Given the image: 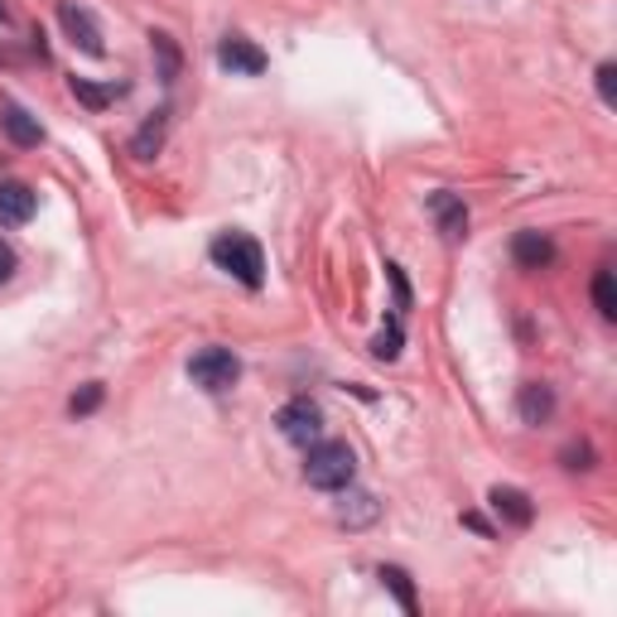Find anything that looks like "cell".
I'll return each mask as SVG.
<instances>
[{
  "label": "cell",
  "mask_w": 617,
  "mask_h": 617,
  "mask_svg": "<svg viewBox=\"0 0 617 617\" xmlns=\"http://www.w3.org/2000/svg\"><path fill=\"white\" fill-rule=\"evenodd\" d=\"M304 478L319 492H347L352 478H358V453L343 439H314L304 449Z\"/></svg>",
  "instance_id": "obj_1"
},
{
  "label": "cell",
  "mask_w": 617,
  "mask_h": 617,
  "mask_svg": "<svg viewBox=\"0 0 617 617\" xmlns=\"http://www.w3.org/2000/svg\"><path fill=\"white\" fill-rule=\"evenodd\" d=\"M208 256H213L217 271H227L232 281H242L246 290L266 285V252H261V242L246 237V232H223V237H213Z\"/></svg>",
  "instance_id": "obj_2"
},
{
  "label": "cell",
  "mask_w": 617,
  "mask_h": 617,
  "mask_svg": "<svg viewBox=\"0 0 617 617\" xmlns=\"http://www.w3.org/2000/svg\"><path fill=\"white\" fill-rule=\"evenodd\" d=\"M188 376H194V386L223 395V391H232L242 381V362H237V352H232V347H203V352L188 358Z\"/></svg>",
  "instance_id": "obj_3"
},
{
  "label": "cell",
  "mask_w": 617,
  "mask_h": 617,
  "mask_svg": "<svg viewBox=\"0 0 617 617\" xmlns=\"http://www.w3.org/2000/svg\"><path fill=\"white\" fill-rule=\"evenodd\" d=\"M275 424H281V434L290 439V444L308 449L314 439H323V410L308 401V395H295V401L281 405V415H275Z\"/></svg>",
  "instance_id": "obj_4"
},
{
  "label": "cell",
  "mask_w": 617,
  "mask_h": 617,
  "mask_svg": "<svg viewBox=\"0 0 617 617\" xmlns=\"http://www.w3.org/2000/svg\"><path fill=\"white\" fill-rule=\"evenodd\" d=\"M58 25L68 29V39L78 43L82 53H92V58L107 53V43H101V25L92 20V10H82V6H72V0H68V6H58Z\"/></svg>",
  "instance_id": "obj_5"
},
{
  "label": "cell",
  "mask_w": 617,
  "mask_h": 617,
  "mask_svg": "<svg viewBox=\"0 0 617 617\" xmlns=\"http://www.w3.org/2000/svg\"><path fill=\"white\" fill-rule=\"evenodd\" d=\"M217 63H223L227 72H242V78H256V72H266L271 58L256 49L252 39H242V35H227L223 43H217Z\"/></svg>",
  "instance_id": "obj_6"
},
{
  "label": "cell",
  "mask_w": 617,
  "mask_h": 617,
  "mask_svg": "<svg viewBox=\"0 0 617 617\" xmlns=\"http://www.w3.org/2000/svg\"><path fill=\"white\" fill-rule=\"evenodd\" d=\"M430 217H434V227L444 232V242H463L468 237V208H463L459 194H449V188L430 194Z\"/></svg>",
  "instance_id": "obj_7"
},
{
  "label": "cell",
  "mask_w": 617,
  "mask_h": 617,
  "mask_svg": "<svg viewBox=\"0 0 617 617\" xmlns=\"http://www.w3.org/2000/svg\"><path fill=\"white\" fill-rule=\"evenodd\" d=\"M39 208V194L20 179H6L0 184V227H25Z\"/></svg>",
  "instance_id": "obj_8"
},
{
  "label": "cell",
  "mask_w": 617,
  "mask_h": 617,
  "mask_svg": "<svg viewBox=\"0 0 617 617\" xmlns=\"http://www.w3.org/2000/svg\"><path fill=\"white\" fill-rule=\"evenodd\" d=\"M0 130H6L10 145H20V150H35V145L43 140V126L25 107H14V101H6V107H0Z\"/></svg>",
  "instance_id": "obj_9"
},
{
  "label": "cell",
  "mask_w": 617,
  "mask_h": 617,
  "mask_svg": "<svg viewBox=\"0 0 617 617\" xmlns=\"http://www.w3.org/2000/svg\"><path fill=\"white\" fill-rule=\"evenodd\" d=\"M511 256H517L521 271H546L555 261V242L546 232H517V242H511Z\"/></svg>",
  "instance_id": "obj_10"
},
{
  "label": "cell",
  "mask_w": 617,
  "mask_h": 617,
  "mask_svg": "<svg viewBox=\"0 0 617 617\" xmlns=\"http://www.w3.org/2000/svg\"><path fill=\"white\" fill-rule=\"evenodd\" d=\"M488 502H492L497 517L511 521V526H531L536 521V507H531V497H526L521 488H492Z\"/></svg>",
  "instance_id": "obj_11"
},
{
  "label": "cell",
  "mask_w": 617,
  "mask_h": 617,
  "mask_svg": "<svg viewBox=\"0 0 617 617\" xmlns=\"http://www.w3.org/2000/svg\"><path fill=\"white\" fill-rule=\"evenodd\" d=\"M165 136H169V107H159V111H150V121L136 130V140H130V155H136V159H155L159 145H165Z\"/></svg>",
  "instance_id": "obj_12"
},
{
  "label": "cell",
  "mask_w": 617,
  "mask_h": 617,
  "mask_svg": "<svg viewBox=\"0 0 617 617\" xmlns=\"http://www.w3.org/2000/svg\"><path fill=\"white\" fill-rule=\"evenodd\" d=\"M376 579H381V589H386V594L395 598V604H401V613H410V617H415V613H420L415 584H410V575H405V569H401V565H381V569H376Z\"/></svg>",
  "instance_id": "obj_13"
},
{
  "label": "cell",
  "mask_w": 617,
  "mask_h": 617,
  "mask_svg": "<svg viewBox=\"0 0 617 617\" xmlns=\"http://www.w3.org/2000/svg\"><path fill=\"white\" fill-rule=\"evenodd\" d=\"M517 410H521L526 424H546V420L555 415V391L546 386V381H531V386H521Z\"/></svg>",
  "instance_id": "obj_14"
},
{
  "label": "cell",
  "mask_w": 617,
  "mask_h": 617,
  "mask_svg": "<svg viewBox=\"0 0 617 617\" xmlns=\"http://www.w3.org/2000/svg\"><path fill=\"white\" fill-rule=\"evenodd\" d=\"M68 87H72V97H78L87 111H101V107H111L116 97H126V82H101L97 87V82H87V78H72Z\"/></svg>",
  "instance_id": "obj_15"
},
{
  "label": "cell",
  "mask_w": 617,
  "mask_h": 617,
  "mask_svg": "<svg viewBox=\"0 0 617 617\" xmlns=\"http://www.w3.org/2000/svg\"><path fill=\"white\" fill-rule=\"evenodd\" d=\"M381 517V507H376V497L372 492H352L343 507H337V521L347 526V531H358V526H372Z\"/></svg>",
  "instance_id": "obj_16"
},
{
  "label": "cell",
  "mask_w": 617,
  "mask_h": 617,
  "mask_svg": "<svg viewBox=\"0 0 617 617\" xmlns=\"http://www.w3.org/2000/svg\"><path fill=\"white\" fill-rule=\"evenodd\" d=\"M150 49H155V58H159V82H174L179 78V49H174V39L169 35H150Z\"/></svg>",
  "instance_id": "obj_17"
},
{
  "label": "cell",
  "mask_w": 617,
  "mask_h": 617,
  "mask_svg": "<svg viewBox=\"0 0 617 617\" xmlns=\"http://www.w3.org/2000/svg\"><path fill=\"white\" fill-rule=\"evenodd\" d=\"M372 358H381V362H395V358H401V314H391L386 329L372 337Z\"/></svg>",
  "instance_id": "obj_18"
},
{
  "label": "cell",
  "mask_w": 617,
  "mask_h": 617,
  "mask_svg": "<svg viewBox=\"0 0 617 617\" xmlns=\"http://www.w3.org/2000/svg\"><path fill=\"white\" fill-rule=\"evenodd\" d=\"M594 308H598V314H604L608 323L617 319V285H613V271H608V266L594 275Z\"/></svg>",
  "instance_id": "obj_19"
},
{
  "label": "cell",
  "mask_w": 617,
  "mask_h": 617,
  "mask_svg": "<svg viewBox=\"0 0 617 617\" xmlns=\"http://www.w3.org/2000/svg\"><path fill=\"white\" fill-rule=\"evenodd\" d=\"M97 405H101V386H97V381H92V386H82V391L68 401V410H72V415H92Z\"/></svg>",
  "instance_id": "obj_20"
},
{
  "label": "cell",
  "mask_w": 617,
  "mask_h": 617,
  "mask_svg": "<svg viewBox=\"0 0 617 617\" xmlns=\"http://www.w3.org/2000/svg\"><path fill=\"white\" fill-rule=\"evenodd\" d=\"M598 97H604L608 107L617 101V63H598Z\"/></svg>",
  "instance_id": "obj_21"
},
{
  "label": "cell",
  "mask_w": 617,
  "mask_h": 617,
  "mask_svg": "<svg viewBox=\"0 0 617 617\" xmlns=\"http://www.w3.org/2000/svg\"><path fill=\"white\" fill-rule=\"evenodd\" d=\"M565 468H569V473H584V468H594V449L589 444L565 449Z\"/></svg>",
  "instance_id": "obj_22"
},
{
  "label": "cell",
  "mask_w": 617,
  "mask_h": 617,
  "mask_svg": "<svg viewBox=\"0 0 617 617\" xmlns=\"http://www.w3.org/2000/svg\"><path fill=\"white\" fill-rule=\"evenodd\" d=\"M10 275H14V252H10L6 242H0V285H6Z\"/></svg>",
  "instance_id": "obj_23"
},
{
  "label": "cell",
  "mask_w": 617,
  "mask_h": 617,
  "mask_svg": "<svg viewBox=\"0 0 617 617\" xmlns=\"http://www.w3.org/2000/svg\"><path fill=\"white\" fill-rule=\"evenodd\" d=\"M6 20H10V10H6V6H0V25H6Z\"/></svg>",
  "instance_id": "obj_24"
}]
</instances>
